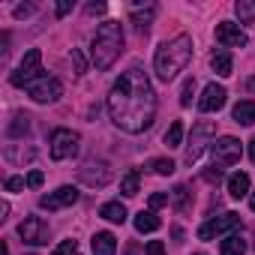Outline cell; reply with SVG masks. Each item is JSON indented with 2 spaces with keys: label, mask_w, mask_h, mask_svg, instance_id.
<instances>
[{
  "label": "cell",
  "mask_w": 255,
  "mask_h": 255,
  "mask_svg": "<svg viewBox=\"0 0 255 255\" xmlns=\"http://www.w3.org/2000/svg\"><path fill=\"white\" fill-rule=\"evenodd\" d=\"M249 207H252V210H255V192H252V195H249Z\"/></svg>",
  "instance_id": "obj_41"
},
{
  "label": "cell",
  "mask_w": 255,
  "mask_h": 255,
  "mask_svg": "<svg viewBox=\"0 0 255 255\" xmlns=\"http://www.w3.org/2000/svg\"><path fill=\"white\" fill-rule=\"evenodd\" d=\"M99 216L108 219V222H126V207L120 201H108V204L99 207Z\"/></svg>",
  "instance_id": "obj_20"
},
{
  "label": "cell",
  "mask_w": 255,
  "mask_h": 255,
  "mask_svg": "<svg viewBox=\"0 0 255 255\" xmlns=\"http://www.w3.org/2000/svg\"><path fill=\"white\" fill-rule=\"evenodd\" d=\"M18 234H21V240L24 243H30V246H42V243H48V222L45 219H39V216H27L21 225H18Z\"/></svg>",
  "instance_id": "obj_10"
},
{
  "label": "cell",
  "mask_w": 255,
  "mask_h": 255,
  "mask_svg": "<svg viewBox=\"0 0 255 255\" xmlns=\"http://www.w3.org/2000/svg\"><path fill=\"white\" fill-rule=\"evenodd\" d=\"M234 12H237L240 21H255V0H237Z\"/></svg>",
  "instance_id": "obj_25"
},
{
  "label": "cell",
  "mask_w": 255,
  "mask_h": 255,
  "mask_svg": "<svg viewBox=\"0 0 255 255\" xmlns=\"http://www.w3.org/2000/svg\"><path fill=\"white\" fill-rule=\"evenodd\" d=\"M75 201H78V189H75V186H60L57 192L42 195V198H39V207H45V210H60V207L75 204Z\"/></svg>",
  "instance_id": "obj_12"
},
{
  "label": "cell",
  "mask_w": 255,
  "mask_h": 255,
  "mask_svg": "<svg viewBox=\"0 0 255 255\" xmlns=\"http://www.w3.org/2000/svg\"><path fill=\"white\" fill-rule=\"evenodd\" d=\"M51 255H78V243H75V240H60V243L51 249Z\"/></svg>",
  "instance_id": "obj_29"
},
{
  "label": "cell",
  "mask_w": 255,
  "mask_h": 255,
  "mask_svg": "<svg viewBox=\"0 0 255 255\" xmlns=\"http://www.w3.org/2000/svg\"><path fill=\"white\" fill-rule=\"evenodd\" d=\"M180 141H183V123L174 120V123L168 126V132H165V144H168V147H180Z\"/></svg>",
  "instance_id": "obj_26"
},
{
  "label": "cell",
  "mask_w": 255,
  "mask_h": 255,
  "mask_svg": "<svg viewBox=\"0 0 255 255\" xmlns=\"http://www.w3.org/2000/svg\"><path fill=\"white\" fill-rule=\"evenodd\" d=\"M168 204V195L165 192H153L150 195V210H159V207H165Z\"/></svg>",
  "instance_id": "obj_32"
},
{
  "label": "cell",
  "mask_w": 255,
  "mask_h": 255,
  "mask_svg": "<svg viewBox=\"0 0 255 255\" xmlns=\"http://www.w3.org/2000/svg\"><path fill=\"white\" fill-rule=\"evenodd\" d=\"M228 195H231V198L249 195V174H243V171L231 174V177H228Z\"/></svg>",
  "instance_id": "obj_18"
},
{
  "label": "cell",
  "mask_w": 255,
  "mask_h": 255,
  "mask_svg": "<svg viewBox=\"0 0 255 255\" xmlns=\"http://www.w3.org/2000/svg\"><path fill=\"white\" fill-rule=\"evenodd\" d=\"M153 15H156V6H153V3H147V6L138 3V6H132V15H129V18H132V24H135L138 30H147L150 21H153Z\"/></svg>",
  "instance_id": "obj_16"
},
{
  "label": "cell",
  "mask_w": 255,
  "mask_h": 255,
  "mask_svg": "<svg viewBox=\"0 0 255 255\" xmlns=\"http://www.w3.org/2000/svg\"><path fill=\"white\" fill-rule=\"evenodd\" d=\"M234 123H240V126L255 123V102L252 99H243V102L234 105Z\"/></svg>",
  "instance_id": "obj_19"
},
{
  "label": "cell",
  "mask_w": 255,
  "mask_h": 255,
  "mask_svg": "<svg viewBox=\"0 0 255 255\" xmlns=\"http://www.w3.org/2000/svg\"><path fill=\"white\" fill-rule=\"evenodd\" d=\"M39 66H42V51H39V48H30V51L24 54V60L18 63V69L9 75V81H12L15 87H27L30 81L39 78Z\"/></svg>",
  "instance_id": "obj_5"
},
{
  "label": "cell",
  "mask_w": 255,
  "mask_h": 255,
  "mask_svg": "<svg viewBox=\"0 0 255 255\" xmlns=\"http://www.w3.org/2000/svg\"><path fill=\"white\" fill-rule=\"evenodd\" d=\"M72 9V3H57V15H66Z\"/></svg>",
  "instance_id": "obj_39"
},
{
  "label": "cell",
  "mask_w": 255,
  "mask_h": 255,
  "mask_svg": "<svg viewBox=\"0 0 255 255\" xmlns=\"http://www.w3.org/2000/svg\"><path fill=\"white\" fill-rule=\"evenodd\" d=\"M105 12V3H87V15H102Z\"/></svg>",
  "instance_id": "obj_36"
},
{
  "label": "cell",
  "mask_w": 255,
  "mask_h": 255,
  "mask_svg": "<svg viewBox=\"0 0 255 255\" xmlns=\"http://www.w3.org/2000/svg\"><path fill=\"white\" fill-rule=\"evenodd\" d=\"M120 192L123 195H138V171H126L123 174V180H120Z\"/></svg>",
  "instance_id": "obj_24"
},
{
  "label": "cell",
  "mask_w": 255,
  "mask_h": 255,
  "mask_svg": "<svg viewBox=\"0 0 255 255\" xmlns=\"http://www.w3.org/2000/svg\"><path fill=\"white\" fill-rule=\"evenodd\" d=\"M246 87H249V90H255V78H249V84H246Z\"/></svg>",
  "instance_id": "obj_42"
},
{
  "label": "cell",
  "mask_w": 255,
  "mask_h": 255,
  "mask_svg": "<svg viewBox=\"0 0 255 255\" xmlns=\"http://www.w3.org/2000/svg\"><path fill=\"white\" fill-rule=\"evenodd\" d=\"M195 255H204V252H195Z\"/></svg>",
  "instance_id": "obj_43"
},
{
  "label": "cell",
  "mask_w": 255,
  "mask_h": 255,
  "mask_svg": "<svg viewBox=\"0 0 255 255\" xmlns=\"http://www.w3.org/2000/svg\"><path fill=\"white\" fill-rule=\"evenodd\" d=\"M42 180H45V174H42V171H30V174H27V186H30V189H39V186H42Z\"/></svg>",
  "instance_id": "obj_33"
},
{
  "label": "cell",
  "mask_w": 255,
  "mask_h": 255,
  "mask_svg": "<svg viewBox=\"0 0 255 255\" xmlns=\"http://www.w3.org/2000/svg\"><path fill=\"white\" fill-rule=\"evenodd\" d=\"M72 63H75V72H84V60H81L78 51H72Z\"/></svg>",
  "instance_id": "obj_38"
},
{
  "label": "cell",
  "mask_w": 255,
  "mask_h": 255,
  "mask_svg": "<svg viewBox=\"0 0 255 255\" xmlns=\"http://www.w3.org/2000/svg\"><path fill=\"white\" fill-rule=\"evenodd\" d=\"M81 180H84L87 186H105V183L111 180V168H108L105 162L90 159V162H84V168H81Z\"/></svg>",
  "instance_id": "obj_13"
},
{
  "label": "cell",
  "mask_w": 255,
  "mask_h": 255,
  "mask_svg": "<svg viewBox=\"0 0 255 255\" xmlns=\"http://www.w3.org/2000/svg\"><path fill=\"white\" fill-rule=\"evenodd\" d=\"M210 156H213V165H216V168H231V165H237V162H240L243 147H240V141H237V138L222 135V138H216V141H213Z\"/></svg>",
  "instance_id": "obj_4"
},
{
  "label": "cell",
  "mask_w": 255,
  "mask_h": 255,
  "mask_svg": "<svg viewBox=\"0 0 255 255\" xmlns=\"http://www.w3.org/2000/svg\"><path fill=\"white\" fill-rule=\"evenodd\" d=\"M33 12V6L30 3H21V6H15V18H24V15H30Z\"/></svg>",
  "instance_id": "obj_37"
},
{
  "label": "cell",
  "mask_w": 255,
  "mask_h": 255,
  "mask_svg": "<svg viewBox=\"0 0 255 255\" xmlns=\"http://www.w3.org/2000/svg\"><path fill=\"white\" fill-rule=\"evenodd\" d=\"M150 168H153L156 174H162V177L174 174V162H171V159H153V162H150Z\"/></svg>",
  "instance_id": "obj_30"
},
{
  "label": "cell",
  "mask_w": 255,
  "mask_h": 255,
  "mask_svg": "<svg viewBox=\"0 0 255 255\" xmlns=\"http://www.w3.org/2000/svg\"><path fill=\"white\" fill-rule=\"evenodd\" d=\"M216 42H219L222 48H243L249 39H246V33H243L237 24H231V21H219V24H216Z\"/></svg>",
  "instance_id": "obj_11"
},
{
  "label": "cell",
  "mask_w": 255,
  "mask_h": 255,
  "mask_svg": "<svg viewBox=\"0 0 255 255\" xmlns=\"http://www.w3.org/2000/svg\"><path fill=\"white\" fill-rule=\"evenodd\" d=\"M216 132V126L210 123V120H201V123H195L192 126V135H189V147H186V165H192V162H198V156L204 153V147H207V138Z\"/></svg>",
  "instance_id": "obj_7"
},
{
  "label": "cell",
  "mask_w": 255,
  "mask_h": 255,
  "mask_svg": "<svg viewBox=\"0 0 255 255\" xmlns=\"http://www.w3.org/2000/svg\"><path fill=\"white\" fill-rule=\"evenodd\" d=\"M90 246H93V255H114L117 252V240L108 231H96L93 240H90Z\"/></svg>",
  "instance_id": "obj_15"
},
{
  "label": "cell",
  "mask_w": 255,
  "mask_h": 255,
  "mask_svg": "<svg viewBox=\"0 0 255 255\" xmlns=\"http://www.w3.org/2000/svg\"><path fill=\"white\" fill-rule=\"evenodd\" d=\"M27 120H30L27 114H18V117H15V123L9 126V135H12V138H18V135H24V132H27V126H30Z\"/></svg>",
  "instance_id": "obj_28"
},
{
  "label": "cell",
  "mask_w": 255,
  "mask_h": 255,
  "mask_svg": "<svg viewBox=\"0 0 255 255\" xmlns=\"http://www.w3.org/2000/svg\"><path fill=\"white\" fill-rule=\"evenodd\" d=\"M123 51V27L120 21H102L93 33V42H90V60L99 72L111 69L114 60L120 57Z\"/></svg>",
  "instance_id": "obj_2"
},
{
  "label": "cell",
  "mask_w": 255,
  "mask_h": 255,
  "mask_svg": "<svg viewBox=\"0 0 255 255\" xmlns=\"http://www.w3.org/2000/svg\"><path fill=\"white\" fill-rule=\"evenodd\" d=\"M225 87L222 84H207L204 87V93H201V99H198V108L201 111H219L222 105H225Z\"/></svg>",
  "instance_id": "obj_14"
},
{
  "label": "cell",
  "mask_w": 255,
  "mask_h": 255,
  "mask_svg": "<svg viewBox=\"0 0 255 255\" xmlns=\"http://www.w3.org/2000/svg\"><path fill=\"white\" fill-rule=\"evenodd\" d=\"M78 144H81V135L72 132V129H54L51 132V159L63 162L69 156L78 153Z\"/></svg>",
  "instance_id": "obj_6"
},
{
  "label": "cell",
  "mask_w": 255,
  "mask_h": 255,
  "mask_svg": "<svg viewBox=\"0 0 255 255\" xmlns=\"http://www.w3.org/2000/svg\"><path fill=\"white\" fill-rule=\"evenodd\" d=\"M246 252V240L240 234H225L219 243V255H243Z\"/></svg>",
  "instance_id": "obj_17"
},
{
  "label": "cell",
  "mask_w": 255,
  "mask_h": 255,
  "mask_svg": "<svg viewBox=\"0 0 255 255\" xmlns=\"http://www.w3.org/2000/svg\"><path fill=\"white\" fill-rule=\"evenodd\" d=\"M6 189H9V192H21V189H24V180H21V177H9V180H6Z\"/></svg>",
  "instance_id": "obj_34"
},
{
  "label": "cell",
  "mask_w": 255,
  "mask_h": 255,
  "mask_svg": "<svg viewBox=\"0 0 255 255\" xmlns=\"http://www.w3.org/2000/svg\"><path fill=\"white\" fill-rule=\"evenodd\" d=\"M27 93H30V99L33 102H57L60 99V93H63V84L57 81V78H51V75H39L36 81H30L27 84Z\"/></svg>",
  "instance_id": "obj_8"
},
{
  "label": "cell",
  "mask_w": 255,
  "mask_h": 255,
  "mask_svg": "<svg viewBox=\"0 0 255 255\" xmlns=\"http://www.w3.org/2000/svg\"><path fill=\"white\" fill-rule=\"evenodd\" d=\"M192 96H195V78H186L183 81V90H180V105L189 108L192 105Z\"/></svg>",
  "instance_id": "obj_27"
},
{
  "label": "cell",
  "mask_w": 255,
  "mask_h": 255,
  "mask_svg": "<svg viewBox=\"0 0 255 255\" xmlns=\"http://www.w3.org/2000/svg\"><path fill=\"white\" fill-rule=\"evenodd\" d=\"M201 177H204L207 183H222V168H216V165H210V168H207V171H204Z\"/></svg>",
  "instance_id": "obj_31"
},
{
  "label": "cell",
  "mask_w": 255,
  "mask_h": 255,
  "mask_svg": "<svg viewBox=\"0 0 255 255\" xmlns=\"http://www.w3.org/2000/svg\"><path fill=\"white\" fill-rule=\"evenodd\" d=\"M105 105H108V114L117 129L132 132V135L144 132L156 117V93L144 69L129 66L126 72H120V78L108 90Z\"/></svg>",
  "instance_id": "obj_1"
},
{
  "label": "cell",
  "mask_w": 255,
  "mask_h": 255,
  "mask_svg": "<svg viewBox=\"0 0 255 255\" xmlns=\"http://www.w3.org/2000/svg\"><path fill=\"white\" fill-rule=\"evenodd\" d=\"M249 159L255 162V141H249Z\"/></svg>",
  "instance_id": "obj_40"
},
{
  "label": "cell",
  "mask_w": 255,
  "mask_h": 255,
  "mask_svg": "<svg viewBox=\"0 0 255 255\" xmlns=\"http://www.w3.org/2000/svg\"><path fill=\"white\" fill-rule=\"evenodd\" d=\"M162 222H159V216L153 213V210H141L138 216H135V228L141 231V234H150V231H156Z\"/></svg>",
  "instance_id": "obj_21"
},
{
  "label": "cell",
  "mask_w": 255,
  "mask_h": 255,
  "mask_svg": "<svg viewBox=\"0 0 255 255\" xmlns=\"http://www.w3.org/2000/svg\"><path fill=\"white\" fill-rule=\"evenodd\" d=\"M210 66H213V72H219V75H231V69H234V63H231V54L222 48V51H213V57H210Z\"/></svg>",
  "instance_id": "obj_22"
},
{
  "label": "cell",
  "mask_w": 255,
  "mask_h": 255,
  "mask_svg": "<svg viewBox=\"0 0 255 255\" xmlns=\"http://www.w3.org/2000/svg\"><path fill=\"white\" fill-rule=\"evenodd\" d=\"M192 60V36L180 33L168 42H162L156 48V57H153V69L162 81H171L177 72L186 69V63Z\"/></svg>",
  "instance_id": "obj_3"
},
{
  "label": "cell",
  "mask_w": 255,
  "mask_h": 255,
  "mask_svg": "<svg viewBox=\"0 0 255 255\" xmlns=\"http://www.w3.org/2000/svg\"><path fill=\"white\" fill-rule=\"evenodd\" d=\"M171 201H174V207H177L180 213H186V210L192 207V192L180 183V186H174V189H171Z\"/></svg>",
  "instance_id": "obj_23"
},
{
  "label": "cell",
  "mask_w": 255,
  "mask_h": 255,
  "mask_svg": "<svg viewBox=\"0 0 255 255\" xmlns=\"http://www.w3.org/2000/svg\"><path fill=\"white\" fill-rule=\"evenodd\" d=\"M237 225H240V216H237V213H222V216L204 222V225L198 228V237H201V240H213V237H222V234H234Z\"/></svg>",
  "instance_id": "obj_9"
},
{
  "label": "cell",
  "mask_w": 255,
  "mask_h": 255,
  "mask_svg": "<svg viewBox=\"0 0 255 255\" xmlns=\"http://www.w3.org/2000/svg\"><path fill=\"white\" fill-rule=\"evenodd\" d=\"M147 255H165V246H162L159 240H150V243H147Z\"/></svg>",
  "instance_id": "obj_35"
}]
</instances>
